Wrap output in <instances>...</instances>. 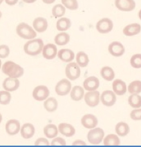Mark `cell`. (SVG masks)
<instances>
[{
    "mask_svg": "<svg viewBox=\"0 0 141 147\" xmlns=\"http://www.w3.org/2000/svg\"><path fill=\"white\" fill-rule=\"evenodd\" d=\"M44 107L46 111L49 113L55 112L58 107V102L54 97H49L44 101Z\"/></svg>",
    "mask_w": 141,
    "mask_h": 147,
    "instance_id": "484cf974",
    "label": "cell"
},
{
    "mask_svg": "<svg viewBox=\"0 0 141 147\" xmlns=\"http://www.w3.org/2000/svg\"><path fill=\"white\" fill-rule=\"evenodd\" d=\"M42 1L46 4H51L54 3L56 0H42Z\"/></svg>",
    "mask_w": 141,
    "mask_h": 147,
    "instance_id": "f6af8a7d",
    "label": "cell"
},
{
    "mask_svg": "<svg viewBox=\"0 0 141 147\" xmlns=\"http://www.w3.org/2000/svg\"><path fill=\"white\" fill-rule=\"evenodd\" d=\"M115 130H116L117 135L120 137H125L127 136L130 131L129 126L128 124L123 122L118 123L116 124Z\"/></svg>",
    "mask_w": 141,
    "mask_h": 147,
    "instance_id": "f1b7e54d",
    "label": "cell"
},
{
    "mask_svg": "<svg viewBox=\"0 0 141 147\" xmlns=\"http://www.w3.org/2000/svg\"><path fill=\"white\" fill-rule=\"evenodd\" d=\"M44 46V42L42 39L35 38L28 41L24 44V51L28 55L36 56L42 52Z\"/></svg>",
    "mask_w": 141,
    "mask_h": 147,
    "instance_id": "7a4b0ae2",
    "label": "cell"
},
{
    "mask_svg": "<svg viewBox=\"0 0 141 147\" xmlns=\"http://www.w3.org/2000/svg\"><path fill=\"white\" fill-rule=\"evenodd\" d=\"M21 126L20 123L17 119L8 120L6 124V131L10 136H15L20 131Z\"/></svg>",
    "mask_w": 141,
    "mask_h": 147,
    "instance_id": "2e32d148",
    "label": "cell"
},
{
    "mask_svg": "<svg viewBox=\"0 0 141 147\" xmlns=\"http://www.w3.org/2000/svg\"><path fill=\"white\" fill-rule=\"evenodd\" d=\"M128 103L134 109L141 107V96L138 94H132L128 99Z\"/></svg>",
    "mask_w": 141,
    "mask_h": 147,
    "instance_id": "d6a6232c",
    "label": "cell"
},
{
    "mask_svg": "<svg viewBox=\"0 0 141 147\" xmlns=\"http://www.w3.org/2000/svg\"><path fill=\"white\" fill-rule=\"evenodd\" d=\"M11 95L10 92L7 90H1L0 91V104L1 105H7L11 102Z\"/></svg>",
    "mask_w": 141,
    "mask_h": 147,
    "instance_id": "d590c367",
    "label": "cell"
},
{
    "mask_svg": "<svg viewBox=\"0 0 141 147\" xmlns=\"http://www.w3.org/2000/svg\"><path fill=\"white\" fill-rule=\"evenodd\" d=\"M1 121H2V115H1V113H0V124H1Z\"/></svg>",
    "mask_w": 141,
    "mask_h": 147,
    "instance_id": "c3c4849f",
    "label": "cell"
},
{
    "mask_svg": "<svg viewBox=\"0 0 141 147\" xmlns=\"http://www.w3.org/2000/svg\"><path fill=\"white\" fill-rule=\"evenodd\" d=\"M35 130L34 126L31 123H26L24 124L21 127L20 129V133H21V136L24 139H31L33 138L35 134Z\"/></svg>",
    "mask_w": 141,
    "mask_h": 147,
    "instance_id": "7402d4cb",
    "label": "cell"
},
{
    "mask_svg": "<svg viewBox=\"0 0 141 147\" xmlns=\"http://www.w3.org/2000/svg\"><path fill=\"white\" fill-rule=\"evenodd\" d=\"M70 93L71 100L75 102H78L81 100L85 96V88L80 86H75L71 88Z\"/></svg>",
    "mask_w": 141,
    "mask_h": 147,
    "instance_id": "cb8c5ba5",
    "label": "cell"
},
{
    "mask_svg": "<svg viewBox=\"0 0 141 147\" xmlns=\"http://www.w3.org/2000/svg\"><path fill=\"white\" fill-rule=\"evenodd\" d=\"M104 132L101 128H94L87 134V139L89 143L93 145L100 144L104 139Z\"/></svg>",
    "mask_w": 141,
    "mask_h": 147,
    "instance_id": "277c9868",
    "label": "cell"
},
{
    "mask_svg": "<svg viewBox=\"0 0 141 147\" xmlns=\"http://www.w3.org/2000/svg\"><path fill=\"white\" fill-rule=\"evenodd\" d=\"M138 18L141 20V9L140 10V11H139V13H138Z\"/></svg>",
    "mask_w": 141,
    "mask_h": 147,
    "instance_id": "7dc6e473",
    "label": "cell"
},
{
    "mask_svg": "<svg viewBox=\"0 0 141 147\" xmlns=\"http://www.w3.org/2000/svg\"><path fill=\"white\" fill-rule=\"evenodd\" d=\"M55 43L58 46H64L69 42L70 35L69 34L65 32H62L56 35L54 39Z\"/></svg>",
    "mask_w": 141,
    "mask_h": 147,
    "instance_id": "4dcf8cb0",
    "label": "cell"
},
{
    "mask_svg": "<svg viewBox=\"0 0 141 147\" xmlns=\"http://www.w3.org/2000/svg\"><path fill=\"white\" fill-rule=\"evenodd\" d=\"M58 58L64 62H71L75 58V53L73 51L68 49H62L58 52Z\"/></svg>",
    "mask_w": 141,
    "mask_h": 147,
    "instance_id": "d6986e66",
    "label": "cell"
},
{
    "mask_svg": "<svg viewBox=\"0 0 141 147\" xmlns=\"http://www.w3.org/2000/svg\"><path fill=\"white\" fill-rule=\"evenodd\" d=\"M108 51L113 57H121L125 52V48L120 42H113L108 47Z\"/></svg>",
    "mask_w": 141,
    "mask_h": 147,
    "instance_id": "8fae6325",
    "label": "cell"
},
{
    "mask_svg": "<svg viewBox=\"0 0 141 147\" xmlns=\"http://www.w3.org/2000/svg\"><path fill=\"white\" fill-rule=\"evenodd\" d=\"M100 75L102 78L106 81H112L115 78V72L109 66H104L101 68Z\"/></svg>",
    "mask_w": 141,
    "mask_h": 147,
    "instance_id": "f546056e",
    "label": "cell"
},
{
    "mask_svg": "<svg viewBox=\"0 0 141 147\" xmlns=\"http://www.w3.org/2000/svg\"><path fill=\"white\" fill-rule=\"evenodd\" d=\"M66 13V8L62 4H56L52 8V15L54 18H62Z\"/></svg>",
    "mask_w": 141,
    "mask_h": 147,
    "instance_id": "836d02e7",
    "label": "cell"
},
{
    "mask_svg": "<svg viewBox=\"0 0 141 147\" xmlns=\"http://www.w3.org/2000/svg\"><path fill=\"white\" fill-rule=\"evenodd\" d=\"M9 55V47L7 45H0V58H6Z\"/></svg>",
    "mask_w": 141,
    "mask_h": 147,
    "instance_id": "f35d334b",
    "label": "cell"
},
{
    "mask_svg": "<svg viewBox=\"0 0 141 147\" xmlns=\"http://www.w3.org/2000/svg\"><path fill=\"white\" fill-rule=\"evenodd\" d=\"M115 6L120 11L129 12L136 8L134 0H115Z\"/></svg>",
    "mask_w": 141,
    "mask_h": 147,
    "instance_id": "7c38bea8",
    "label": "cell"
},
{
    "mask_svg": "<svg viewBox=\"0 0 141 147\" xmlns=\"http://www.w3.org/2000/svg\"><path fill=\"white\" fill-rule=\"evenodd\" d=\"M81 124L86 129H92L97 126L98 120L95 115L92 114H87L82 117Z\"/></svg>",
    "mask_w": 141,
    "mask_h": 147,
    "instance_id": "5bb4252c",
    "label": "cell"
},
{
    "mask_svg": "<svg viewBox=\"0 0 141 147\" xmlns=\"http://www.w3.org/2000/svg\"><path fill=\"white\" fill-rule=\"evenodd\" d=\"M61 1L65 8L70 11H75L78 8V2L77 0H61Z\"/></svg>",
    "mask_w": 141,
    "mask_h": 147,
    "instance_id": "8d00e7d4",
    "label": "cell"
},
{
    "mask_svg": "<svg viewBox=\"0 0 141 147\" xmlns=\"http://www.w3.org/2000/svg\"><path fill=\"white\" fill-rule=\"evenodd\" d=\"M100 101L106 107H112L116 102V95L111 90H104L100 95Z\"/></svg>",
    "mask_w": 141,
    "mask_h": 147,
    "instance_id": "30bf717a",
    "label": "cell"
},
{
    "mask_svg": "<svg viewBox=\"0 0 141 147\" xmlns=\"http://www.w3.org/2000/svg\"><path fill=\"white\" fill-rule=\"evenodd\" d=\"M113 91L117 95H123L126 93L127 87L126 84L123 80L117 79L113 82L112 84Z\"/></svg>",
    "mask_w": 141,
    "mask_h": 147,
    "instance_id": "ffe728a7",
    "label": "cell"
},
{
    "mask_svg": "<svg viewBox=\"0 0 141 147\" xmlns=\"http://www.w3.org/2000/svg\"><path fill=\"white\" fill-rule=\"evenodd\" d=\"M71 26V22L68 18H61L57 21L56 28L59 31H66L70 28Z\"/></svg>",
    "mask_w": 141,
    "mask_h": 147,
    "instance_id": "83f0119b",
    "label": "cell"
},
{
    "mask_svg": "<svg viewBox=\"0 0 141 147\" xmlns=\"http://www.w3.org/2000/svg\"><path fill=\"white\" fill-rule=\"evenodd\" d=\"M73 146H86V143L85 142L82 141V140H75V142H73V144H72Z\"/></svg>",
    "mask_w": 141,
    "mask_h": 147,
    "instance_id": "7bdbcfd3",
    "label": "cell"
},
{
    "mask_svg": "<svg viewBox=\"0 0 141 147\" xmlns=\"http://www.w3.org/2000/svg\"><path fill=\"white\" fill-rule=\"evenodd\" d=\"M103 143L104 146H119L120 145V140L116 135L109 134L104 138Z\"/></svg>",
    "mask_w": 141,
    "mask_h": 147,
    "instance_id": "1f68e13d",
    "label": "cell"
},
{
    "mask_svg": "<svg viewBox=\"0 0 141 147\" xmlns=\"http://www.w3.org/2000/svg\"><path fill=\"white\" fill-rule=\"evenodd\" d=\"M129 93L131 94H139L141 93V81L136 80L129 84L127 88Z\"/></svg>",
    "mask_w": 141,
    "mask_h": 147,
    "instance_id": "e575fe53",
    "label": "cell"
},
{
    "mask_svg": "<svg viewBox=\"0 0 141 147\" xmlns=\"http://www.w3.org/2000/svg\"><path fill=\"white\" fill-rule=\"evenodd\" d=\"M22 1H23L24 2L27 3V4H32V3L35 2L37 0H22Z\"/></svg>",
    "mask_w": 141,
    "mask_h": 147,
    "instance_id": "bcb514c9",
    "label": "cell"
},
{
    "mask_svg": "<svg viewBox=\"0 0 141 147\" xmlns=\"http://www.w3.org/2000/svg\"><path fill=\"white\" fill-rule=\"evenodd\" d=\"M100 86V81L98 78L95 76H91L87 78L83 83L84 88L87 91L96 90Z\"/></svg>",
    "mask_w": 141,
    "mask_h": 147,
    "instance_id": "e0dca14e",
    "label": "cell"
},
{
    "mask_svg": "<svg viewBox=\"0 0 141 147\" xmlns=\"http://www.w3.org/2000/svg\"><path fill=\"white\" fill-rule=\"evenodd\" d=\"M131 119L135 121L141 120V109H136L133 110L130 113Z\"/></svg>",
    "mask_w": 141,
    "mask_h": 147,
    "instance_id": "ab89813d",
    "label": "cell"
},
{
    "mask_svg": "<svg viewBox=\"0 0 141 147\" xmlns=\"http://www.w3.org/2000/svg\"><path fill=\"white\" fill-rule=\"evenodd\" d=\"M123 34L126 36L132 37V36L136 35L141 31V26L139 24L134 23L126 26L123 28Z\"/></svg>",
    "mask_w": 141,
    "mask_h": 147,
    "instance_id": "603a6c76",
    "label": "cell"
},
{
    "mask_svg": "<svg viewBox=\"0 0 141 147\" xmlns=\"http://www.w3.org/2000/svg\"><path fill=\"white\" fill-rule=\"evenodd\" d=\"M4 1V0H0V4H1V3H2Z\"/></svg>",
    "mask_w": 141,
    "mask_h": 147,
    "instance_id": "816d5d0a",
    "label": "cell"
},
{
    "mask_svg": "<svg viewBox=\"0 0 141 147\" xmlns=\"http://www.w3.org/2000/svg\"><path fill=\"white\" fill-rule=\"evenodd\" d=\"M19 0H5V2L9 6H14L16 4H18Z\"/></svg>",
    "mask_w": 141,
    "mask_h": 147,
    "instance_id": "ee69618b",
    "label": "cell"
},
{
    "mask_svg": "<svg viewBox=\"0 0 141 147\" xmlns=\"http://www.w3.org/2000/svg\"><path fill=\"white\" fill-rule=\"evenodd\" d=\"M48 26H49V24H48L47 20L42 17L35 18L33 22V27L34 30L39 33L46 31V29L48 28Z\"/></svg>",
    "mask_w": 141,
    "mask_h": 147,
    "instance_id": "ac0fdd59",
    "label": "cell"
},
{
    "mask_svg": "<svg viewBox=\"0 0 141 147\" xmlns=\"http://www.w3.org/2000/svg\"><path fill=\"white\" fill-rule=\"evenodd\" d=\"M130 64L134 68H141V54H135L130 59Z\"/></svg>",
    "mask_w": 141,
    "mask_h": 147,
    "instance_id": "74e56055",
    "label": "cell"
},
{
    "mask_svg": "<svg viewBox=\"0 0 141 147\" xmlns=\"http://www.w3.org/2000/svg\"><path fill=\"white\" fill-rule=\"evenodd\" d=\"M1 59H0V69H1Z\"/></svg>",
    "mask_w": 141,
    "mask_h": 147,
    "instance_id": "f907efd6",
    "label": "cell"
},
{
    "mask_svg": "<svg viewBox=\"0 0 141 147\" xmlns=\"http://www.w3.org/2000/svg\"><path fill=\"white\" fill-rule=\"evenodd\" d=\"M76 63L80 67L85 68L87 66L89 63V58L88 55L84 51H80L76 55Z\"/></svg>",
    "mask_w": 141,
    "mask_h": 147,
    "instance_id": "4316f807",
    "label": "cell"
},
{
    "mask_svg": "<svg viewBox=\"0 0 141 147\" xmlns=\"http://www.w3.org/2000/svg\"><path fill=\"white\" fill-rule=\"evenodd\" d=\"M58 131L62 135L67 138L73 136L75 134V129L71 124L68 123H61L58 126Z\"/></svg>",
    "mask_w": 141,
    "mask_h": 147,
    "instance_id": "44dd1931",
    "label": "cell"
},
{
    "mask_svg": "<svg viewBox=\"0 0 141 147\" xmlns=\"http://www.w3.org/2000/svg\"><path fill=\"white\" fill-rule=\"evenodd\" d=\"M49 145H51L49 140L42 138L37 139L35 142V146H49Z\"/></svg>",
    "mask_w": 141,
    "mask_h": 147,
    "instance_id": "b9f144b4",
    "label": "cell"
},
{
    "mask_svg": "<svg viewBox=\"0 0 141 147\" xmlns=\"http://www.w3.org/2000/svg\"><path fill=\"white\" fill-rule=\"evenodd\" d=\"M1 71L4 74L14 78H20L24 73V70L21 66L12 61H6L1 67Z\"/></svg>",
    "mask_w": 141,
    "mask_h": 147,
    "instance_id": "6da1fadb",
    "label": "cell"
},
{
    "mask_svg": "<svg viewBox=\"0 0 141 147\" xmlns=\"http://www.w3.org/2000/svg\"><path fill=\"white\" fill-rule=\"evenodd\" d=\"M71 90V84L69 80L62 79L58 82L56 86V92L60 96H65Z\"/></svg>",
    "mask_w": 141,
    "mask_h": 147,
    "instance_id": "8992f818",
    "label": "cell"
},
{
    "mask_svg": "<svg viewBox=\"0 0 141 147\" xmlns=\"http://www.w3.org/2000/svg\"><path fill=\"white\" fill-rule=\"evenodd\" d=\"M58 128L55 124H50L44 128V133L45 136L49 139H53L58 134Z\"/></svg>",
    "mask_w": 141,
    "mask_h": 147,
    "instance_id": "d4e9b609",
    "label": "cell"
},
{
    "mask_svg": "<svg viewBox=\"0 0 141 147\" xmlns=\"http://www.w3.org/2000/svg\"><path fill=\"white\" fill-rule=\"evenodd\" d=\"M51 145L52 146H66V142L64 139L62 138H55L51 142Z\"/></svg>",
    "mask_w": 141,
    "mask_h": 147,
    "instance_id": "60d3db41",
    "label": "cell"
},
{
    "mask_svg": "<svg viewBox=\"0 0 141 147\" xmlns=\"http://www.w3.org/2000/svg\"><path fill=\"white\" fill-rule=\"evenodd\" d=\"M1 16H2V13H1V11H0V19H1Z\"/></svg>",
    "mask_w": 141,
    "mask_h": 147,
    "instance_id": "681fc988",
    "label": "cell"
},
{
    "mask_svg": "<svg viewBox=\"0 0 141 147\" xmlns=\"http://www.w3.org/2000/svg\"><path fill=\"white\" fill-rule=\"evenodd\" d=\"M58 49L53 44H47L44 46L42 50V56L46 59H53L58 55Z\"/></svg>",
    "mask_w": 141,
    "mask_h": 147,
    "instance_id": "9a60e30c",
    "label": "cell"
},
{
    "mask_svg": "<svg viewBox=\"0 0 141 147\" xmlns=\"http://www.w3.org/2000/svg\"><path fill=\"white\" fill-rule=\"evenodd\" d=\"M85 103L89 107H96L98 105L100 101V95L98 90L89 91L85 94Z\"/></svg>",
    "mask_w": 141,
    "mask_h": 147,
    "instance_id": "ba28073f",
    "label": "cell"
},
{
    "mask_svg": "<svg viewBox=\"0 0 141 147\" xmlns=\"http://www.w3.org/2000/svg\"><path fill=\"white\" fill-rule=\"evenodd\" d=\"M113 23L109 18H102L96 24V30L101 34L109 33L112 30Z\"/></svg>",
    "mask_w": 141,
    "mask_h": 147,
    "instance_id": "52a82bcc",
    "label": "cell"
},
{
    "mask_svg": "<svg viewBox=\"0 0 141 147\" xmlns=\"http://www.w3.org/2000/svg\"><path fill=\"white\" fill-rule=\"evenodd\" d=\"M20 82L18 78H11V77L6 78L2 84L4 89L8 92H13L17 90L20 87Z\"/></svg>",
    "mask_w": 141,
    "mask_h": 147,
    "instance_id": "4fadbf2b",
    "label": "cell"
},
{
    "mask_svg": "<svg viewBox=\"0 0 141 147\" xmlns=\"http://www.w3.org/2000/svg\"><path fill=\"white\" fill-rule=\"evenodd\" d=\"M50 95V90L46 86H37L33 91V97L35 100L42 102L46 100Z\"/></svg>",
    "mask_w": 141,
    "mask_h": 147,
    "instance_id": "9c48e42d",
    "label": "cell"
},
{
    "mask_svg": "<svg viewBox=\"0 0 141 147\" xmlns=\"http://www.w3.org/2000/svg\"><path fill=\"white\" fill-rule=\"evenodd\" d=\"M80 67L76 62H69V64H67L65 68V75L68 80L74 81L80 78Z\"/></svg>",
    "mask_w": 141,
    "mask_h": 147,
    "instance_id": "5b68a950",
    "label": "cell"
},
{
    "mask_svg": "<svg viewBox=\"0 0 141 147\" xmlns=\"http://www.w3.org/2000/svg\"><path fill=\"white\" fill-rule=\"evenodd\" d=\"M16 32L18 36L24 40H33L37 37V32L33 28L24 22L19 24L16 28Z\"/></svg>",
    "mask_w": 141,
    "mask_h": 147,
    "instance_id": "3957f363",
    "label": "cell"
}]
</instances>
